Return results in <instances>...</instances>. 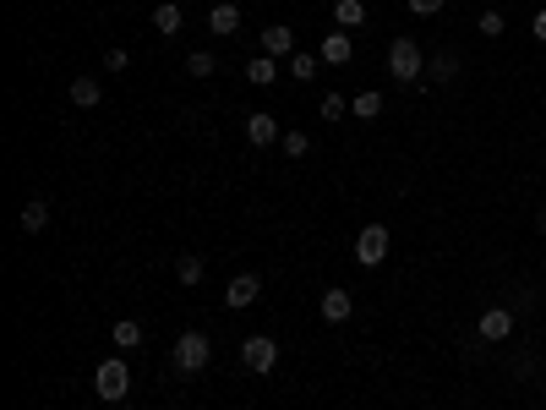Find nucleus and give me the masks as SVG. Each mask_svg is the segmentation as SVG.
Masks as SVG:
<instances>
[{
	"label": "nucleus",
	"mask_w": 546,
	"mask_h": 410,
	"mask_svg": "<svg viewBox=\"0 0 546 410\" xmlns=\"http://www.w3.org/2000/svg\"><path fill=\"white\" fill-rule=\"evenodd\" d=\"M279 143H284V153H290V159H306V153H311V137H306V132H284Z\"/></svg>",
	"instance_id": "obj_25"
},
{
	"label": "nucleus",
	"mask_w": 546,
	"mask_h": 410,
	"mask_svg": "<svg viewBox=\"0 0 546 410\" xmlns=\"http://www.w3.org/2000/svg\"><path fill=\"white\" fill-rule=\"evenodd\" d=\"M170 361H175V372H186V377L208 372V361H213V339H208V334H197V329H186V334L175 339Z\"/></svg>",
	"instance_id": "obj_2"
},
{
	"label": "nucleus",
	"mask_w": 546,
	"mask_h": 410,
	"mask_svg": "<svg viewBox=\"0 0 546 410\" xmlns=\"http://www.w3.org/2000/svg\"><path fill=\"white\" fill-rule=\"evenodd\" d=\"M530 34H535V44H546V12H535V22H530Z\"/></svg>",
	"instance_id": "obj_29"
},
{
	"label": "nucleus",
	"mask_w": 546,
	"mask_h": 410,
	"mask_svg": "<svg viewBox=\"0 0 546 410\" xmlns=\"http://www.w3.org/2000/svg\"><path fill=\"white\" fill-rule=\"evenodd\" d=\"M241 361H246V372L268 377V372L279 367V339H268V334H251V339H241Z\"/></svg>",
	"instance_id": "obj_4"
},
{
	"label": "nucleus",
	"mask_w": 546,
	"mask_h": 410,
	"mask_svg": "<svg viewBox=\"0 0 546 410\" xmlns=\"http://www.w3.org/2000/svg\"><path fill=\"white\" fill-rule=\"evenodd\" d=\"M251 301H263V279H257V274H235L230 290H224V306H230V312H246Z\"/></svg>",
	"instance_id": "obj_7"
},
{
	"label": "nucleus",
	"mask_w": 546,
	"mask_h": 410,
	"mask_svg": "<svg viewBox=\"0 0 546 410\" xmlns=\"http://www.w3.org/2000/svg\"><path fill=\"white\" fill-rule=\"evenodd\" d=\"M263 55H273V60H290V55H296V34H290L284 22L263 27Z\"/></svg>",
	"instance_id": "obj_10"
},
{
	"label": "nucleus",
	"mask_w": 546,
	"mask_h": 410,
	"mask_svg": "<svg viewBox=\"0 0 546 410\" xmlns=\"http://www.w3.org/2000/svg\"><path fill=\"white\" fill-rule=\"evenodd\" d=\"M350 115V104L339 99V93H328V99H323V120H344Z\"/></svg>",
	"instance_id": "obj_27"
},
{
	"label": "nucleus",
	"mask_w": 546,
	"mask_h": 410,
	"mask_svg": "<svg viewBox=\"0 0 546 410\" xmlns=\"http://www.w3.org/2000/svg\"><path fill=\"white\" fill-rule=\"evenodd\" d=\"M503 27H508V22H503V12H481L475 34H481V39H503Z\"/></svg>",
	"instance_id": "obj_24"
},
{
	"label": "nucleus",
	"mask_w": 546,
	"mask_h": 410,
	"mask_svg": "<svg viewBox=\"0 0 546 410\" xmlns=\"http://www.w3.org/2000/svg\"><path fill=\"white\" fill-rule=\"evenodd\" d=\"M404 6H410V17H437L448 0H404Z\"/></svg>",
	"instance_id": "obj_26"
},
{
	"label": "nucleus",
	"mask_w": 546,
	"mask_h": 410,
	"mask_svg": "<svg viewBox=\"0 0 546 410\" xmlns=\"http://www.w3.org/2000/svg\"><path fill=\"white\" fill-rule=\"evenodd\" d=\"M317 55H323L328 66H350V60H356V39H350L344 27H334V34H323V44H317Z\"/></svg>",
	"instance_id": "obj_8"
},
{
	"label": "nucleus",
	"mask_w": 546,
	"mask_h": 410,
	"mask_svg": "<svg viewBox=\"0 0 546 410\" xmlns=\"http://www.w3.org/2000/svg\"><path fill=\"white\" fill-rule=\"evenodd\" d=\"M246 77H251L257 88H273V82H279V66H273V55H251V60H246Z\"/></svg>",
	"instance_id": "obj_15"
},
{
	"label": "nucleus",
	"mask_w": 546,
	"mask_h": 410,
	"mask_svg": "<svg viewBox=\"0 0 546 410\" xmlns=\"http://www.w3.org/2000/svg\"><path fill=\"white\" fill-rule=\"evenodd\" d=\"M317 312H323V323H344L350 312H356V296H350V290H323Z\"/></svg>",
	"instance_id": "obj_11"
},
{
	"label": "nucleus",
	"mask_w": 546,
	"mask_h": 410,
	"mask_svg": "<svg viewBox=\"0 0 546 410\" xmlns=\"http://www.w3.org/2000/svg\"><path fill=\"white\" fill-rule=\"evenodd\" d=\"M475 339H481V344L513 339V312H508V306H487V312H481V323H475Z\"/></svg>",
	"instance_id": "obj_5"
},
{
	"label": "nucleus",
	"mask_w": 546,
	"mask_h": 410,
	"mask_svg": "<svg viewBox=\"0 0 546 410\" xmlns=\"http://www.w3.org/2000/svg\"><path fill=\"white\" fill-rule=\"evenodd\" d=\"M126 66H132V55H126V50H110V55H104V72H126Z\"/></svg>",
	"instance_id": "obj_28"
},
{
	"label": "nucleus",
	"mask_w": 546,
	"mask_h": 410,
	"mask_svg": "<svg viewBox=\"0 0 546 410\" xmlns=\"http://www.w3.org/2000/svg\"><path fill=\"white\" fill-rule=\"evenodd\" d=\"M104 99V88H99V77H77L72 82V104L77 110H93V104H99Z\"/></svg>",
	"instance_id": "obj_16"
},
{
	"label": "nucleus",
	"mask_w": 546,
	"mask_h": 410,
	"mask_svg": "<svg viewBox=\"0 0 546 410\" xmlns=\"http://www.w3.org/2000/svg\"><path fill=\"white\" fill-rule=\"evenodd\" d=\"M427 77H432V82H454V77H459V55H454V50L432 55V60H427Z\"/></svg>",
	"instance_id": "obj_14"
},
{
	"label": "nucleus",
	"mask_w": 546,
	"mask_h": 410,
	"mask_svg": "<svg viewBox=\"0 0 546 410\" xmlns=\"http://www.w3.org/2000/svg\"><path fill=\"white\" fill-rule=\"evenodd\" d=\"M208 27H213V34H241V6H235V0L208 6Z\"/></svg>",
	"instance_id": "obj_12"
},
{
	"label": "nucleus",
	"mask_w": 546,
	"mask_h": 410,
	"mask_svg": "<svg viewBox=\"0 0 546 410\" xmlns=\"http://www.w3.org/2000/svg\"><path fill=\"white\" fill-rule=\"evenodd\" d=\"M246 137H251V148H268V143H279L284 132H279V120H273V115L251 110V115H246Z\"/></svg>",
	"instance_id": "obj_9"
},
{
	"label": "nucleus",
	"mask_w": 546,
	"mask_h": 410,
	"mask_svg": "<svg viewBox=\"0 0 546 410\" xmlns=\"http://www.w3.org/2000/svg\"><path fill=\"white\" fill-rule=\"evenodd\" d=\"M366 22V0H334V27H361Z\"/></svg>",
	"instance_id": "obj_17"
},
{
	"label": "nucleus",
	"mask_w": 546,
	"mask_h": 410,
	"mask_svg": "<svg viewBox=\"0 0 546 410\" xmlns=\"http://www.w3.org/2000/svg\"><path fill=\"white\" fill-rule=\"evenodd\" d=\"M153 27H158L165 39H175L181 27H186V12L175 6V0H158V6H153Z\"/></svg>",
	"instance_id": "obj_13"
},
{
	"label": "nucleus",
	"mask_w": 546,
	"mask_h": 410,
	"mask_svg": "<svg viewBox=\"0 0 546 410\" xmlns=\"http://www.w3.org/2000/svg\"><path fill=\"white\" fill-rule=\"evenodd\" d=\"M186 72H191V77H213V72H219V60H213L208 50H191V55H186Z\"/></svg>",
	"instance_id": "obj_23"
},
{
	"label": "nucleus",
	"mask_w": 546,
	"mask_h": 410,
	"mask_svg": "<svg viewBox=\"0 0 546 410\" xmlns=\"http://www.w3.org/2000/svg\"><path fill=\"white\" fill-rule=\"evenodd\" d=\"M535 230H541V236H546V208H541V213H535Z\"/></svg>",
	"instance_id": "obj_30"
},
{
	"label": "nucleus",
	"mask_w": 546,
	"mask_h": 410,
	"mask_svg": "<svg viewBox=\"0 0 546 410\" xmlns=\"http://www.w3.org/2000/svg\"><path fill=\"white\" fill-rule=\"evenodd\" d=\"M317 66H323V55H311V50H296V55H290V77H296V82H311Z\"/></svg>",
	"instance_id": "obj_21"
},
{
	"label": "nucleus",
	"mask_w": 546,
	"mask_h": 410,
	"mask_svg": "<svg viewBox=\"0 0 546 410\" xmlns=\"http://www.w3.org/2000/svg\"><path fill=\"white\" fill-rule=\"evenodd\" d=\"M93 394H99V399H126V394H132V367H126L120 356H110V361H99V372H93Z\"/></svg>",
	"instance_id": "obj_3"
},
{
	"label": "nucleus",
	"mask_w": 546,
	"mask_h": 410,
	"mask_svg": "<svg viewBox=\"0 0 546 410\" xmlns=\"http://www.w3.org/2000/svg\"><path fill=\"white\" fill-rule=\"evenodd\" d=\"M350 110H356L361 120H377V115H382V93H356V99H350Z\"/></svg>",
	"instance_id": "obj_22"
},
{
	"label": "nucleus",
	"mask_w": 546,
	"mask_h": 410,
	"mask_svg": "<svg viewBox=\"0 0 546 410\" xmlns=\"http://www.w3.org/2000/svg\"><path fill=\"white\" fill-rule=\"evenodd\" d=\"M203 258H197V251H181V258H175V279H181V285H203Z\"/></svg>",
	"instance_id": "obj_18"
},
{
	"label": "nucleus",
	"mask_w": 546,
	"mask_h": 410,
	"mask_svg": "<svg viewBox=\"0 0 546 410\" xmlns=\"http://www.w3.org/2000/svg\"><path fill=\"white\" fill-rule=\"evenodd\" d=\"M388 77L404 82V88H415V82L427 77V55H421V44H415V39L399 34V39L388 44Z\"/></svg>",
	"instance_id": "obj_1"
},
{
	"label": "nucleus",
	"mask_w": 546,
	"mask_h": 410,
	"mask_svg": "<svg viewBox=\"0 0 546 410\" xmlns=\"http://www.w3.org/2000/svg\"><path fill=\"white\" fill-rule=\"evenodd\" d=\"M110 339L120 344V351H137V344H142V323H137V318H120V323L110 329Z\"/></svg>",
	"instance_id": "obj_20"
},
{
	"label": "nucleus",
	"mask_w": 546,
	"mask_h": 410,
	"mask_svg": "<svg viewBox=\"0 0 546 410\" xmlns=\"http://www.w3.org/2000/svg\"><path fill=\"white\" fill-rule=\"evenodd\" d=\"M382 258H388V230H382V225H366V230L356 236V263H361V268H377Z\"/></svg>",
	"instance_id": "obj_6"
},
{
	"label": "nucleus",
	"mask_w": 546,
	"mask_h": 410,
	"mask_svg": "<svg viewBox=\"0 0 546 410\" xmlns=\"http://www.w3.org/2000/svg\"><path fill=\"white\" fill-rule=\"evenodd\" d=\"M17 219H22V230H27V236H39V230L50 225V203H39V197H34V203H22V213H17Z\"/></svg>",
	"instance_id": "obj_19"
}]
</instances>
